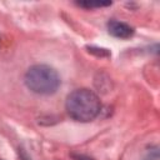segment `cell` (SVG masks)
<instances>
[{
	"label": "cell",
	"mask_w": 160,
	"mask_h": 160,
	"mask_svg": "<svg viewBox=\"0 0 160 160\" xmlns=\"http://www.w3.org/2000/svg\"><path fill=\"white\" fill-rule=\"evenodd\" d=\"M65 108L70 118L80 122H88L99 115L101 102L94 91L89 89H78L68 95Z\"/></svg>",
	"instance_id": "obj_1"
},
{
	"label": "cell",
	"mask_w": 160,
	"mask_h": 160,
	"mask_svg": "<svg viewBox=\"0 0 160 160\" xmlns=\"http://www.w3.org/2000/svg\"><path fill=\"white\" fill-rule=\"evenodd\" d=\"M145 160H159V152L156 149H154L152 151H150L148 154V156L145 158Z\"/></svg>",
	"instance_id": "obj_6"
},
{
	"label": "cell",
	"mask_w": 160,
	"mask_h": 160,
	"mask_svg": "<svg viewBox=\"0 0 160 160\" xmlns=\"http://www.w3.org/2000/svg\"><path fill=\"white\" fill-rule=\"evenodd\" d=\"M88 49H89L90 52H95L94 50H99V48H94V46H88ZM96 55H100V56H108V55H109V51H108L106 49H101L100 51H98Z\"/></svg>",
	"instance_id": "obj_5"
},
{
	"label": "cell",
	"mask_w": 160,
	"mask_h": 160,
	"mask_svg": "<svg viewBox=\"0 0 160 160\" xmlns=\"http://www.w3.org/2000/svg\"><path fill=\"white\" fill-rule=\"evenodd\" d=\"M78 5L82 6V8H101V6H109L111 5V1H80L78 2Z\"/></svg>",
	"instance_id": "obj_4"
},
{
	"label": "cell",
	"mask_w": 160,
	"mask_h": 160,
	"mask_svg": "<svg viewBox=\"0 0 160 160\" xmlns=\"http://www.w3.org/2000/svg\"><path fill=\"white\" fill-rule=\"evenodd\" d=\"M72 158H74V160H94V159L85 156V155H74Z\"/></svg>",
	"instance_id": "obj_7"
},
{
	"label": "cell",
	"mask_w": 160,
	"mask_h": 160,
	"mask_svg": "<svg viewBox=\"0 0 160 160\" xmlns=\"http://www.w3.org/2000/svg\"><path fill=\"white\" fill-rule=\"evenodd\" d=\"M24 81L29 90L39 95H51L56 92L61 84L58 71L54 68L44 64H38L29 68Z\"/></svg>",
	"instance_id": "obj_2"
},
{
	"label": "cell",
	"mask_w": 160,
	"mask_h": 160,
	"mask_svg": "<svg viewBox=\"0 0 160 160\" xmlns=\"http://www.w3.org/2000/svg\"><path fill=\"white\" fill-rule=\"evenodd\" d=\"M106 26H108L109 34L115 38H119V39H129L134 34V29L122 21L110 20Z\"/></svg>",
	"instance_id": "obj_3"
}]
</instances>
